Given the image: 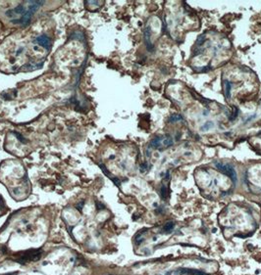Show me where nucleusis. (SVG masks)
Returning <instances> with one entry per match:
<instances>
[{
	"mask_svg": "<svg viewBox=\"0 0 261 275\" xmlns=\"http://www.w3.org/2000/svg\"><path fill=\"white\" fill-rule=\"evenodd\" d=\"M215 166L219 170L224 172L225 174H227L230 178H232L234 182L237 181V172H236V169H234L233 165H229V164H223V163L216 162L215 163Z\"/></svg>",
	"mask_w": 261,
	"mask_h": 275,
	"instance_id": "1",
	"label": "nucleus"
},
{
	"mask_svg": "<svg viewBox=\"0 0 261 275\" xmlns=\"http://www.w3.org/2000/svg\"><path fill=\"white\" fill-rule=\"evenodd\" d=\"M34 43H36V44H38L39 46H41V47H43V48L45 49H48V50L51 48V46H52L51 39L45 35H39L38 37L35 38Z\"/></svg>",
	"mask_w": 261,
	"mask_h": 275,
	"instance_id": "2",
	"label": "nucleus"
},
{
	"mask_svg": "<svg viewBox=\"0 0 261 275\" xmlns=\"http://www.w3.org/2000/svg\"><path fill=\"white\" fill-rule=\"evenodd\" d=\"M175 275H205V273L195 269H188V268H180L174 272Z\"/></svg>",
	"mask_w": 261,
	"mask_h": 275,
	"instance_id": "3",
	"label": "nucleus"
},
{
	"mask_svg": "<svg viewBox=\"0 0 261 275\" xmlns=\"http://www.w3.org/2000/svg\"><path fill=\"white\" fill-rule=\"evenodd\" d=\"M163 138L164 136H157V137L153 138L149 143V147L153 149H158L162 147V142H163Z\"/></svg>",
	"mask_w": 261,
	"mask_h": 275,
	"instance_id": "4",
	"label": "nucleus"
},
{
	"mask_svg": "<svg viewBox=\"0 0 261 275\" xmlns=\"http://www.w3.org/2000/svg\"><path fill=\"white\" fill-rule=\"evenodd\" d=\"M224 88H225V95H226V98L229 99L231 98V90H232V82H230L229 80H225L224 81Z\"/></svg>",
	"mask_w": 261,
	"mask_h": 275,
	"instance_id": "5",
	"label": "nucleus"
},
{
	"mask_svg": "<svg viewBox=\"0 0 261 275\" xmlns=\"http://www.w3.org/2000/svg\"><path fill=\"white\" fill-rule=\"evenodd\" d=\"M149 31H150L149 28H145V31H144V38H145V43L147 45L148 49L150 50V48H152V44L150 42V32Z\"/></svg>",
	"mask_w": 261,
	"mask_h": 275,
	"instance_id": "6",
	"label": "nucleus"
},
{
	"mask_svg": "<svg viewBox=\"0 0 261 275\" xmlns=\"http://www.w3.org/2000/svg\"><path fill=\"white\" fill-rule=\"evenodd\" d=\"M174 228H175V223L172 222V221H170V222H168V223H166L164 225V227H163V231L166 232V233H170V232H172V231L174 230Z\"/></svg>",
	"mask_w": 261,
	"mask_h": 275,
	"instance_id": "7",
	"label": "nucleus"
},
{
	"mask_svg": "<svg viewBox=\"0 0 261 275\" xmlns=\"http://www.w3.org/2000/svg\"><path fill=\"white\" fill-rule=\"evenodd\" d=\"M174 144V141L170 136H164L163 138V142H162V146L164 147H170Z\"/></svg>",
	"mask_w": 261,
	"mask_h": 275,
	"instance_id": "8",
	"label": "nucleus"
},
{
	"mask_svg": "<svg viewBox=\"0 0 261 275\" xmlns=\"http://www.w3.org/2000/svg\"><path fill=\"white\" fill-rule=\"evenodd\" d=\"M183 120V117L181 115H173L171 117H169V121H171V122H177V121H181Z\"/></svg>",
	"mask_w": 261,
	"mask_h": 275,
	"instance_id": "9",
	"label": "nucleus"
},
{
	"mask_svg": "<svg viewBox=\"0 0 261 275\" xmlns=\"http://www.w3.org/2000/svg\"><path fill=\"white\" fill-rule=\"evenodd\" d=\"M213 126H214V124H213L212 121H207V122H205V124L201 126V130L207 131V130H209V129H211Z\"/></svg>",
	"mask_w": 261,
	"mask_h": 275,
	"instance_id": "10",
	"label": "nucleus"
},
{
	"mask_svg": "<svg viewBox=\"0 0 261 275\" xmlns=\"http://www.w3.org/2000/svg\"><path fill=\"white\" fill-rule=\"evenodd\" d=\"M237 116H239V109H237V108H234L233 114H232V116L230 117V120H235L237 119Z\"/></svg>",
	"mask_w": 261,
	"mask_h": 275,
	"instance_id": "11",
	"label": "nucleus"
},
{
	"mask_svg": "<svg viewBox=\"0 0 261 275\" xmlns=\"http://www.w3.org/2000/svg\"><path fill=\"white\" fill-rule=\"evenodd\" d=\"M204 41H205V35H199L198 38H197V44H198V46L202 45L203 43H204Z\"/></svg>",
	"mask_w": 261,
	"mask_h": 275,
	"instance_id": "12",
	"label": "nucleus"
},
{
	"mask_svg": "<svg viewBox=\"0 0 261 275\" xmlns=\"http://www.w3.org/2000/svg\"><path fill=\"white\" fill-rule=\"evenodd\" d=\"M147 169H148V168H147V165H146V164H143V165H141V170L142 172L146 171V170H147Z\"/></svg>",
	"mask_w": 261,
	"mask_h": 275,
	"instance_id": "13",
	"label": "nucleus"
},
{
	"mask_svg": "<svg viewBox=\"0 0 261 275\" xmlns=\"http://www.w3.org/2000/svg\"><path fill=\"white\" fill-rule=\"evenodd\" d=\"M82 204H83V201H82V202H81V203L79 204V207H80L79 209H80V210H82V207H83V205H82Z\"/></svg>",
	"mask_w": 261,
	"mask_h": 275,
	"instance_id": "14",
	"label": "nucleus"
}]
</instances>
